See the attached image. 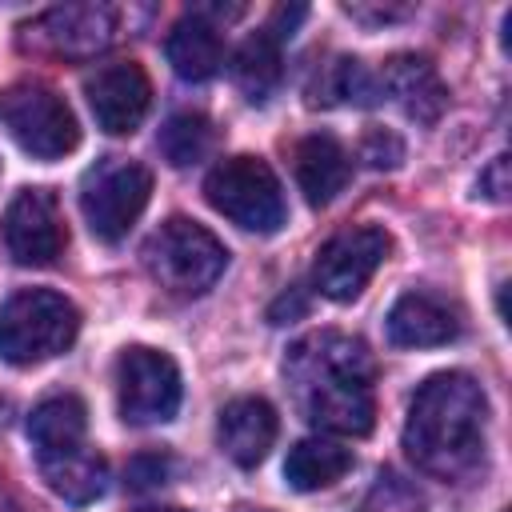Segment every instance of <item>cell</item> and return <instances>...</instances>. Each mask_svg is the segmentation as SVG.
<instances>
[{"label": "cell", "instance_id": "6da1fadb", "mask_svg": "<svg viewBox=\"0 0 512 512\" xmlns=\"http://www.w3.org/2000/svg\"><path fill=\"white\" fill-rule=\"evenodd\" d=\"M296 408L308 424L336 436H364L376 420V364L364 340L344 332H312L292 344L284 360Z\"/></svg>", "mask_w": 512, "mask_h": 512}, {"label": "cell", "instance_id": "7a4b0ae2", "mask_svg": "<svg viewBox=\"0 0 512 512\" xmlns=\"http://www.w3.org/2000/svg\"><path fill=\"white\" fill-rule=\"evenodd\" d=\"M488 400L468 372L428 376L404 420V448L412 464L436 480H464L484 460Z\"/></svg>", "mask_w": 512, "mask_h": 512}, {"label": "cell", "instance_id": "3957f363", "mask_svg": "<svg viewBox=\"0 0 512 512\" xmlns=\"http://www.w3.org/2000/svg\"><path fill=\"white\" fill-rule=\"evenodd\" d=\"M80 332V312L68 296L52 288H24L0 308V360L12 368H32L64 348H72Z\"/></svg>", "mask_w": 512, "mask_h": 512}, {"label": "cell", "instance_id": "277c9868", "mask_svg": "<svg viewBox=\"0 0 512 512\" xmlns=\"http://www.w3.org/2000/svg\"><path fill=\"white\" fill-rule=\"evenodd\" d=\"M144 268L172 296H200L224 276L228 248L204 224H196L188 216H172L148 236Z\"/></svg>", "mask_w": 512, "mask_h": 512}, {"label": "cell", "instance_id": "5b68a950", "mask_svg": "<svg viewBox=\"0 0 512 512\" xmlns=\"http://www.w3.org/2000/svg\"><path fill=\"white\" fill-rule=\"evenodd\" d=\"M204 196L220 216H228L232 224H240L248 232H260V236L280 232L288 220L284 188L260 156L220 160L204 180Z\"/></svg>", "mask_w": 512, "mask_h": 512}, {"label": "cell", "instance_id": "8992f818", "mask_svg": "<svg viewBox=\"0 0 512 512\" xmlns=\"http://www.w3.org/2000/svg\"><path fill=\"white\" fill-rule=\"evenodd\" d=\"M152 196V172L124 156L96 160L80 180V212L88 232L104 244H116L132 232Z\"/></svg>", "mask_w": 512, "mask_h": 512}, {"label": "cell", "instance_id": "52a82bcc", "mask_svg": "<svg viewBox=\"0 0 512 512\" xmlns=\"http://www.w3.org/2000/svg\"><path fill=\"white\" fill-rule=\"evenodd\" d=\"M0 124L36 160H60L80 144V124L68 100L36 80H20L0 92Z\"/></svg>", "mask_w": 512, "mask_h": 512}, {"label": "cell", "instance_id": "ba28073f", "mask_svg": "<svg viewBox=\"0 0 512 512\" xmlns=\"http://www.w3.org/2000/svg\"><path fill=\"white\" fill-rule=\"evenodd\" d=\"M180 368L160 348H124L116 360V404L128 424H168L180 408Z\"/></svg>", "mask_w": 512, "mask_h": 512}, {"label": "cell", "instance_id": "9c48e42d", "mask_svg": "<svg viewBox=\"0 0 512 512\" xmlns=\"http://www.w3.org/2000/svg\"><path fill=\"white\" fill-rule=\"evenodd\" d=\"M388 248H392V240L376 224H356V228L336 232L316 252V264H312L316 292L336 300V304L356 300L364 292V284L372 280V272L388 260Z\"/></svg>", "mask_w": 512, "mask_h": 512}, {"label": "cell", "instance_id": "30bf717a", "mask_svg": "<svg viewBox=\"0 0 512 512\" xmlns=\"http://www.w3.org/2000/svg\"><path fill=\"white\" fill-rule=\"evenodd\" d=\"M4 244L8 256L24 268L52 264L68 244L60 200L48 188H20L4 212Z\"/></svg>", "mask_w": 512, "mask_h": 512}, {"label": "cell", "instance_id": "8fae6325", "mask_svg": "<svg viewBox=\"0 0 512 512\" xmlns=\"http://www.w3.org/2000/svg\"><path fill=\"white\" fill-rule=\"evenodd\" d=\"M84 96L88 108L96 116V124L112 136L136 132L140 120L148 116L152 104V84L148 72L136 60H120V64H104L84 80Z\"/></svg>", "mask_w": 512, "mask_h": 512}, {"label": "cell", "instance_id": "7c38bea8", "mask_svg": "<svg viewBox=\"0 0 512 512\" xmlns=\"http://www.w3.org/2000/svg\"><path fill=\"white\" fill-rule=\"evenodd\" d=\"M24 32H32L36 44L56 56L84 60L112 44L116 12L108 4H60V8H48L44 16H36Z\"/></svg>", "mask_w": 512, "mask_h": 512}, {"label": "cell", "instance_id": "4fadbf2b", "mask_svg": "<svg viewBox=\"0 0 512 512\" xmlns=\"http://www.w3.org/2000/svg\"><path fill=\"white\" fill-rule=\"evenodd\" d=\"M388 340L396 348H436L460 336V308L436 292H404L388 308Z\"/></svg>", "mask_w": 512, "mask_h": 512}, {"label": "cell", "instance_id": "5bb4252c", "mask_svg": "<svg viewBox=\"0 0 512 512\" xmlns=\"http://www.w3.org/2000/svg\"><path fill=\"white\" fill-rule=\"evenodd\" d=\"M376 88L380 96L396 100L400 112L416 124H432L448 104V88L436 76V68L424 56H408V52L384 60V68L376 72Z\"/></svg>", "mask_w": 512, "mask_h": 512}, {"label": "cell", "instance_id": "9a60e30c", "mask_svg": "<svg viewBox=\"0 0 512 512\" xmlns=\"http://www.w3.org/2000/svg\"><path fill=\"white\" fill-rule=\"evenodd\" d=\"M216 436H220V448L232 464L256 468L276 440V408L260 396H236L220 408Z\"/></svg>", "mask_w": 512, "mask_h": 512}, {"label": "cell", "instance_id": "2e32d148", "mask_svg": "<svg viewBox=\"0 0 512 512\" xmlns=\"http://www.w3.org/2000/svg\"><path fill=\"white\" fill-rule=\"evenodd\" d=\"M292 168H296V184L308 196V204H328L336 200V192H344L348 176H352V160L344 152V144L328 132H312L296 144L292 152Z\"/></svg>", "mask_w": 512, "mask_h": 512}, {"label": "cell", "instance_id": "e0dca14e", "mask_svg": "<svg viewBox=\"0 0 512 512\" xmlns=\"http://www.w3.org/2000/svg\"><path fill=\"white\" fill-rule=\"evenodd\" d=\"M28 436H32L36 460L88 444V408H84V400L72 396V392L40 400L28 416Z\"/></svg>", "mask_w": 512, "mask_h": 512}, {"label": "cell", "instance_id": "ac0fdd59", "mask_svg": "<svg viewBox=\"0 0 512 512\" xmlns=\"http://www.w3.org/2000/svg\"><path fill=\"white\" fill-rule=\"evenodd\" d=\"M164 52H168V64L176 68V76H184V80H208L224 64L220 28L204 12H188L184 20H176Z\"/></svg>", "mask_w": 512, "mask_h": 512}, {"label": "cell", "instance_id": "d6986e66", "mask_svg": "<svg viewBox=\"0 0 512 512\" xmlns=\"http://www.w3.org/2000/svg\"><path fill=\"white\" fill-rule=\"evenodd\" d=\"M36 464H40V476L48 480V488L68 504H92L108 488V460L92 444H80L60 456H44Z\"/></svg>", "mask_w": 512, "mask_h": 512}, {"label": "cell", "instance_id": "ffe728a7", "mask_svg": "<svg viewBox=\"0 0 512 512\" xmlns=\"http://www.w3.org/2000/svg\"><path fill=\"white\" fill-rule=\"evenodd\" d=\"M352 468V452L328 436H308L300 444H292L288 460H284V480L296 492H316L336 484L344 472Z\"/></svg>", "mask_w": 512, "mask_h": 512}, {"label": "cell", "instance_id": "44dd1931", "mask_svg": "<svg viewBox=\"0 0 512 512\" xmlns=\"http://www.w3.org/2000/svg\"><path fill=\"white\" fill-rule=\"evenodd\" d=\"M232 80L240 84V92L248 100H268V92L280 80V40L268 28L240 44V52L232 60Z\"/></svg>", "mask_w": 512, "mask_h": 512}, {"label": "cell", "instance_id": "7402d4cb", "mask_svg": "<svg viewBox=\"0 0 512 512\" xmlns=\"http://www.w3.org/2000/svg\"><path fill=\"white\" fill-rule=\"evenodd\" d=\"M156 144H160V152H164L168 164L188 168V164H200L216 148V128L200 112H176V116L164 120Z\"/></svg>", "mask_w": 512, "mask_h": 512}, {"label": "cell", "instance_id": "603a6c76", "mask_svg": "<svg viewBox=\"0 0 512 512\" xmlns=\"http://www.w3.org/2000/svg\"><path fill=\"white\" fill-rule=\"evenodd\" d=\"M360 512H424V500L416 496V488L408 480H400L396 472H380L376 484L368 488Z\"/></svg>", "mask_w": 512, "mask_h": 512}, {"label": "cell", "instance_id": "cb8c5ba5", "mask_svg": "<svg viewBox=\"0 0 512 512\" xmlns=\"http://www.w3.org/2000/svg\"><path fill=\"white\" fill-rule=\"evenodd\" d=\"M360 156H364L372 168H396L400 156H404V144H400L392 132H384V128H368V132H364V148H360Z\"/></svg>", "mask_w": 512, "mask_h": 512}, {"label": "cell", "instance_id": "d4e9b609", "mask_svg": "<svg viewBox=\"0 0 512 512\" xmlns=\"http://www.w3.org/2000/svg\"><path fill=\"white\" fill-rule=\"evenodd\" d=\"M168 480V460L164 456H136L128 464V488L144 492V488H156Z\"/></svg>", "mask_w": 512, "mask_h": 512}, {"label": "cell", "instance_id": "484cf974", "mask_svg": "<svg viewBox=\"0 0 512 512\" xmlns=\"http://www.w3.org/2000/svg\"><path fill=\"white\" fill-rule=\"evenodd\" d=\"M476 196H484V200H492V204H504V200H508V156H496V160L480 172Z\"/></svg>", "mask_w": 512, "mask_h": 512}, {"label": "cell", "instance_id": "4316f807", "mask_svg": "<svg viewBox=\"0 0 512 512\" xmlns=\"http://www.w3.org/2000/svg\"><path fill=\"white\" fill-rule=\"evenodd\" d=\"M140 512H188V508H140Z\"/></svg>", "mask_w": 512, "mask_h": 512}]
</instances>
